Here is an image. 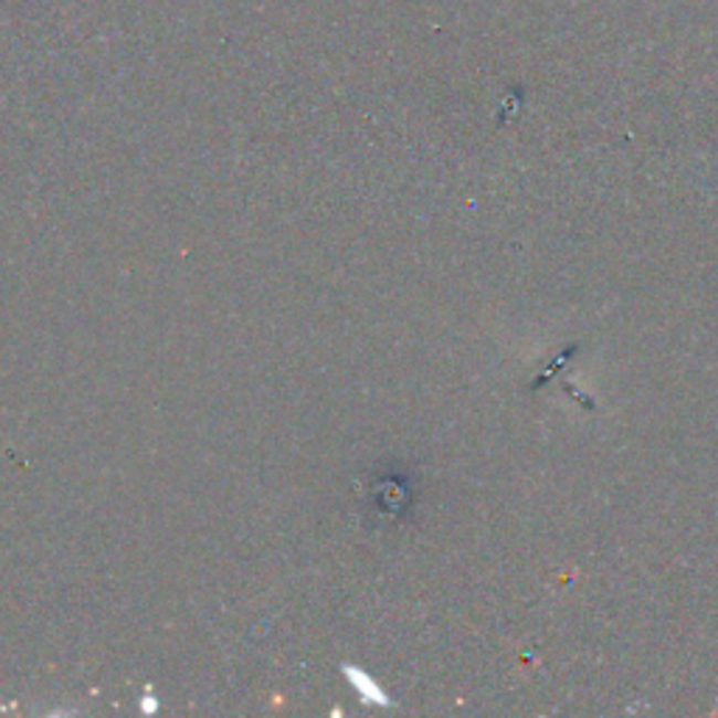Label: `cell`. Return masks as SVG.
I'll use <instances>...</instances> for the list:
<instances>
[{
    "instance_id": "obj_1",
    "label": "cell",
    "mask_w": 718,
    "mask_h": 718,
    "mask_svg": "<svg viewBox=\"0 0 718 718\" xmlns=\"http://www.w3.org/2000/svg\"><path fill=\"white\" fill-rule=\"evenodd\" d=\"M140 710H144V712L158 710V699L152 696V688H147V696H144V701H140Z\"/></svg>"
}]
</instances>
